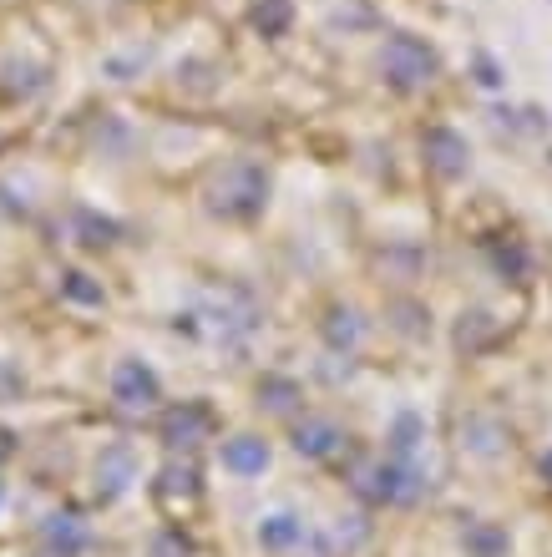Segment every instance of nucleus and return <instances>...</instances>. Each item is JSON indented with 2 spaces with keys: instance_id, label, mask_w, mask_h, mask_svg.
I'll use <instances>...</instances> for the list:
<instances>
[{
  "instance_id": "1",
  "label": "nucleus",
  "mask_w": 552,
  "mask_h": 557,
  "mask_svg": "<svg viewBox=\"0 0 552 557\" xmlns=\"http://www.w3.org/2000/svg\"><path fill=\"white\" fill-rule=\"evenodd\" d=\"M223 461L239 466V471H259V466H264V446H228Z\"/></svg>"
},
{
  "instance_id": "2",
  "label": "nucleus",
  "mask_w": 552,
  "mask_h": 557,
  "mask_svg": "<svg viewBox=\"0 0 552 557\" xmlns=\"http://www.w3.org/2000/svg\"><path fill=\"white\" fill-rule=\"evenodd\" d=\"M294 537H299V527H294L289 517H274V522L264 527V542H269V547H284V542H294Z\"/></svg>"
}]
</instances>
